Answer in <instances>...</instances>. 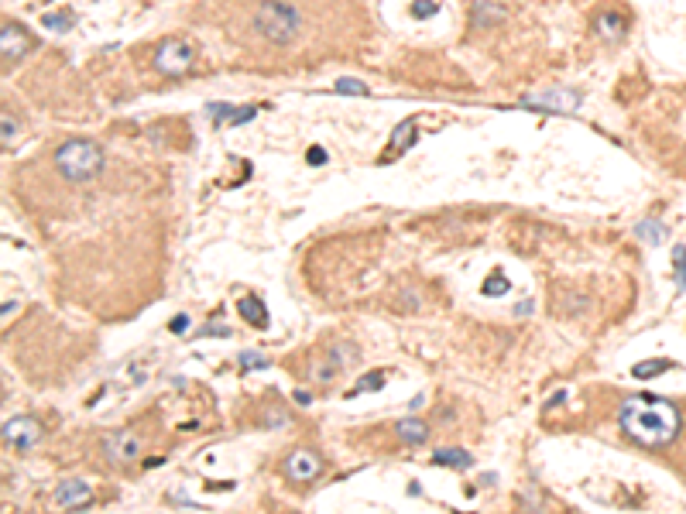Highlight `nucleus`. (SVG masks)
<instances>
[{"label": "nucleus", "mask_w": 686, "mask_h": 514, "mask_svg": "<svg viewBox=\"0 0 686 514\" xmlns=\"http://www.w3.org/2000/svg\"><path fill=\"white\" fill-rule=\"evenodd\" d=\"M618 425L635 443L659 449L680 436V408L652 394H628L618 408Z\"/></svg>", "instance_id": "f257e3e1"}, {"label": "nucleus", "mask_w": 686, "mask_h": 514, "mask_svg": "<svg viewBox=\"0 0 686 514\" xmlns=\"http://www.w3.org/2000/svg\"><path fill=\"white\" fill-rule=\"evenodd\" d=\"M302 27L299 10L289 0H261L254 10V31L272 45H289Z\"/></svg>", "instance_id": "f03ea898"}, {"label": "nucleus", "mask_w": 686, "mask_h": 514, "mask_svg": "<svg viewBox=\"0 0 686 514\" xmlns=\"http://www.w3.org/2000/svg\"><path fill=\"white\" fill-rule=\"evenodd\" d=\"M55 168L69 182H89L103 168V148L86 141V137H72L55 151Z\"/></svg>", "instance_id": "7ed1b4c3"}, {"label": "nucleus", "mask_w": 686, "mask_h": 514, "mask_svg": "<svg viewBox=\"0 0 686 514\" xmlns=\"http://www.w3.org/2000/svg\"><path fill=\"white\" fill-rule=\"evenodd\" d=\"M192 58H196V48L189 38H165L155 48V69L162 76H186L192 69Z\"/></svg>", "instance_id": "20e7f679"}, {"label": "nucleus", "mask_w": 686, "mask_h": 514, "mask_svg": "<svg viewBox=\"0 0 686 514\" xmlns=\"http://www.w3.org/2000/svg\"><path fill=\"white\" fill-rule=\"evenodd\" d=\"M584 103L580 89H539V93H525L522 107L529 110H546V113H577Z\"/></svg>", "instance_id": "39448f33"}, {"label": "nucleus", "mask_w": 686, "mask_h": 514, "mask_svg": "<svg viewBox=\"0 0 686 514\" xmlns=\"http://www.w3.org/2000/svg\"><path fill=\"white\" fill-rule=\"evenodd\" d=\"M144 443L134 429H120V432H110L103 436V456L113 463V467H131L137 456H141Z\"/></svg>", "instance_id": "423d86ee"}, {"label": "nucleus", "mask_w": 686, "mask_h": 514, "mask_svg": "<svg viewBox=\"0 0 686 514\" xmlns=\"http://www.w3.org/2000/svg\"><path fill=\"white\" fill-rule=\"evenodd\" d=\"M38 443H41V425H38L34 418L17 415V418H7V422H3V446H7V449L31 453Z\"/></svg>", "instance_id": "0eeeda50"}, {"label": "nucleus", "mask_w": 686, "mask_h": 514, "mask_svg": "<svg viewBox=\"0 0 686 514\" xmlns=\"http://www.w3.org/2000/svg\"><path fill=\"white\" fill-rule=\"evenodd\" d=\"M0 45H3V65H14V62H21V58L27 55L31 38L24 34V27H17V24H3V31H0Z\"/></svg>", "instance_id": "6e6552de"}, {"label": "nucleus", "mask_w": 686, "mask_h": 514, "mask_svg": "<svg viewBox=\"0 0 686 514\" xmlns=\"http://www.w3.org/2000/svg\"><path fill=\"white\" fill-rule=\"evenodd\" d=\"M320 470H323V463H320V456L309 453V449H296V453L289 456V463H285V473H289L292 480H299V484L320 477Z\"/></svg>", "instance_id": "1a4fd4ad"}, {"label": "nucleus", "mask_w": 686, "mask_h": 514, "mask_svg": "<svg viewBox=\"0 0 686 514\" xmlns=\"http://www.w3.org/2000/svg\"><path fill=\"white\" fill-rule=\"evenodd\" d=\"M357 357H360V353H357V346H353L350 339H340V343H333V346H330V360L323 364V370H320L316 377H320V381H330V377H333L337 370H343L346 364H353Z\"/></svg>", "instance_id": "9d476101"}, {"label": "nucleus", "mask_w": 686, "mask_h": 514, "mask_svg": "<svg viewBox=\"0 0 686 514\" xmlns=\"http://www.w3.org/2000/svg\"><path fill=\"white\" fill-rule=\"evenodd\" d=\"M89 494H93V487L86 484V480H62L58 487H55V504L58 508H79V504H86L89 501Z\"/></svg>", "instance_id": "9b49d317"}, {"label": "nucleus", "mask_w": 686, "mask_h": 514, "mask_svg": "<svg viewBox=\"0 0 686 514\" xmlns=\"http://www.w3.org/2000/svg\"><path fill=\"white\" fill-rule=\"evenodd\" d=\"M258 113V107H230V103H206V117H217V124H247Z\"/></svg>", "instance_id": "f8f14e48"}, {"label": "nucleus", "mask_w": 686, "mask_h": 514, "mask_svg": "<svg viewBox=\"0 0 686 514\" xmlns=\"http://www.w3.org/2000/svg\"><path fill=\"white\" fill-rule=\"evenodd\" d=\"M237 312L251 322V326H258V329H268V309H265V302L261 298H254V295H244L241 302H237Z\"/></svg>", "instance_id": "ddd939ff"}, {"label": "nucleus", "mask_w": 686, "mask_h": 514, "mask_svg": "<svg viewBox=\"0 0 686 514\" xmlns=\"http://www.w3.org/2000/svg\"><path fill=\"white\" fill-rule=\"evenodd\" d=\"M594 31H597L601 38L615 41V38H621V34H625V17H618L615 10H604V14H597V17H594Z\"/></svg>", "instance_id": "4468645a"}, {"label": "nucleus", "mask_w": 686, "mask_h": 514, "mask_svg": "<svg viewBox=\"0 0 686 514\" xmlns=\"http://www.w3.org/2000/svg\"><path fill=\"white\" fill-rule=\"evenodd\" d=\"M635 237H639L642 244H649V247H659V244L670 237V230H666V223H659V220H642V223H635Z\"/></svg>", "instance_id": "2eb2a0df"}, {"label": "nucleus", "mask_w": 686, "mask_h": 514, "mask_svg": "<svg viewBox=\"0 0 686 514\" xmlns=\"http://www.w3.org/2000/svg\"><path fill=\"white\" fill-rule=\"evenodd\" d=\"M398 439L408 443V446H425L429 429H425V422H419V418H401V422H398Z\"/></svg>", "instance_id": "dca6fc26"}, {"label": "nucleus", "mask_w": 686, "mask_h": 514, "mask_svg": "<svg viewBox=\"0 0 686 514\" xmlns=\"http://www.w3.org/2000/svg\"><path fill=\"white\" fill-rule=\"evenodd\" d=\"M432 460H436L439 467H453V470H470V467H474V456H470V453H463V449H453V446H443V449H436V453H432Z\"/></svg>", "instance_id": "f3484780"}, {"label": "nucleus", "mask_w": 686, "mask_h": 514, "mask_svg": "<svg viewBox=\"0 0 686 514\" xmlns=\"http://www.w3.org/2000/svg\"><path fill=\"white\" fill-rule=\"evenodd\" d=\"M412 144H415V120H401V124L395 127V134H391V151L405 155Z\"/></svg>", "instance_id": "a211bd4d"}, {"label": "nucleus", "mask_w": 686, "mask_h": 514, "mask_svg": "<svg viewBox=\"0 0 686 514\" xmlns=\"http://www.w3.org/2000/svg\"><path fill=\"white\" fill-rule=\"evenodd\" d=\"M670 367H676L673 360H642V364H635L632 367V377H639V381H649V377H659V374H666Z\"/></svg>", "instance_id": "6ab92c4d"}, {"label": "nucleus", "mask_w": 686, "mask_h": 514, "mask_svg": "<svg viewBox=\"0 0 686 514\" xmlns=\"http://www.w3.org/2000/svg\"><path fill=\"white\" fill-rule=\"evenodd\" d=\"M673 267H676V291H686V244L673 247Z\"/></svg>", "instance_id": "aec40b11"}, {"label": "nucleus", "mask_w": 686, "mask_h": 514, "mask_svg": "<svg viewBox=\"0 0 686 514\" xmlns=\"http://www.w3.org/2000/svg\"><path fill=\"white\" fill-rule=\"evenodd\" d=\"M508 288H511V281L501 274V271H494L491 278H487V284H484V295H491V298H498V295H508Z\"/></svg>", "instance_id": "412c9836"}, {"label": "nucleus", "mask_w": 686, "mask_h": 514, "mask_svg": "<svg viewBox=\"0 0 686 514\" xmlns=\"http://www.w3.org/2000/svg\"><path fill=\"white\" fill-rule=\"evenodd\" d=\"M337 93H346V96H367L370 89H367V82H360V79H337Z\"/></svg>", "instance_id": "4be33fe9"}, {"label": "nucleus", "mask_w": 686, "mask_h": 514, "mask_svg": "<svg viewBox=\"0 0 686 514\" xmlns=\"http://www.w3.org/2000/svg\"><path fill=\"white\" fill-rule=\"evenodd\" d=\"M384 388V374H364L353 388V394H364V391H381Z\"/></svg>", "instance_id": "5701e85b"}, {"label": "nucleus", "mask_w": 686, "mask_h": 514, "mask_svg": "<svg viewBox=\"0 0 686 514\" xmlns=\"http://www.w3.org/2000/svg\"><path fill=\"white\" fill-rule=\"evenodd\" d=\"M237 364H241L244 370H258V367H268V360H265L261 353H254V350H244V353H237Z\"/></svg>", "instance_id": "b1692460"}, {"label": "nucleus", "mask_w": 686, "mask_h": 514, "mask_svg": "<svg viewBox=\"0 0 686 514\" xmlns=\"http://www.w3.org/2000/svg\"><path fill=\"white\" fill-rule=\"evenodd\" d=\"M41 24H45V27H52V31H65V27L72 24V17H69V14H45V17H41Z\"/></svg>", "instance_id": "393cba45"}, {"label": "nucleus", "mask_w": 686, "mask_h": 514, "mask_svg": "<svg viewBox=\"0 0 686 514\" xmlns=\"http://www.w3.org/2000/svg\"><path fill=\"white\" fill-rule=\"evenodd\" d=\"M432 10H436L432 0H415V3H412V14H415V17H429Z\"/></svg>", "instance_id": "a878e982"}, {"label": "nucleus", "mask_w": 686, "mask_h": 514, "mask_svg": "<svg viewBox=\"0 0 686 514\" xmlns=\"http://www.w3.org/2000/svg\"><path fill=\"white\" fill-rule=\"evenodd\" d=\"M14 134H17V124H14V117H10V113H3V144H7V148H10Z\"/></svg>", "instance_id": "bb28decb"}, {"label": "nucleus", "mask_w": 686, "mask_h": 514, "mask_svg": "<svg viewBox=\"0 0 686 514\" xmlns=\"http://www.w3.org/2000/svg\"><path fill=\"white\" fill-rule=\"evenodd\" d=\"M168 329H172V333H186V329H189V315H175V319L168 322Z\"/></svg>", "instance_id": "cd10ccee"}, {"label": "nucleus", "mask_w": 686, "mask_h": 514, "mask_svg": "<svg viewBox=\"0 0 686 514\" xmlns=\"http://www.w3.org/2000/svg\"><path fill=\"white\" fill-rule=\"evenodd\" d=\"M203 336H230V329H227V326H217V322H213V326H206V329H203Z\"/></svg>", "instance_id": "c85d7f7f"}, {"label": "nucleus", "mask_w": 686, "mask_h": 514, "mask_svg": "<svg viewBox=\"0 0 686 514\" xmlns=\"http://www.w3.org/2000/svg\"><path fill=\"white\" fill-rule=\"evenodd\" d=\"M306 158H309V165H323V161H327V151H320V148H313V151H309V155H306Z\"/></svg>", "instance_id": "c756f323"}, {"label": "nucleus", "mask_w": 686, "mask_h": 514, "mask_svg": "<svg viewBox=\"0 0 686 514\" xmlns=\"http://www.w3.org/2000/svg\"><path fill=\"white\" fill-rule=\"evenodd\" d=\"M296 401H299V405H309V401H313V398H309V394H306V391H296Z\"/></svg>", "instance_id": "7c9ffc66"}]
</instances>
